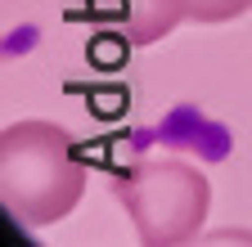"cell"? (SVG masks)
Returning <instances> with one entry per match:
<instances>
[{"instance_id": "277c9868", "label": "cell", "mask_w": 252, "mask_h": 247, "mask_svg": "<svg viewBox=\"0 0 252 247\" xmlns=\"http://www.w3.org/2000/svg\"><path fill=\"white\" fill-rule=\"evenodd\" d=\"M252 9V0H189V18L194 23H230V18H239V14H248Z\"/></svg>"}, {"instance_id": "6da1fadb", "label": "cell", "mask_w": 252, "mask_h": 247, "mask_svg": "<svg viewBox=\"0 0 252 247\" xmlns=\"http://www.w3.org/2000/svg\"><path fill=\"white\" fill-rule=\"evenodd\" d=\"M86 193V166L72 135L41 117L9 121L0 131V202L27 229H45Z\"/></svg>"}, {"instance_id": "3957f363", "label": "cell", "mask_w": 252, "mask_h": 247, "mask_svg": "<svg viewBox=\"0 0 252 247\" xmlns=\"http://www.w3.org/2000/svg\"><path fill=\"white\" fill-rule=\"evenodd\" d=\"M86 14L126 45H153L189 18V0H86Z\"/></svg>"}, {"instance_id": "7a4b0ae2", "label": "cell", "mask_w": 252, "mask_h": 247, "mask_svg": "<svg viewBox=\"0 0 252 247\" xmlns=\"http://www.w3.org/2000/svg\"><path fill=\"white\" fill-rule=\"evenodd\" d=\"M113 198L131 216L140 243L180 247L203 234L212 211V184L185 158H140L113 171Z\"/></svg>"}]
</instances>
